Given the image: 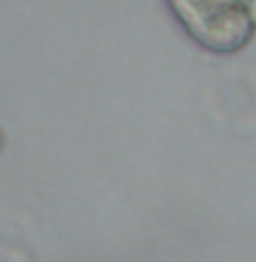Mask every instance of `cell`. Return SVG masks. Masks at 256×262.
Returning <instances> with one entry per match:
<instances>
[{"label":"cell","mask_w":256,"mask_h":262,"mask_svg":"<svg viewBox=\"0 0 256 262\" xmlns=\"http://www.w3.org/2000/svg\"><path fill=\"white\" fill-rule=\"evenodd\" d=\"M188 36L216 55H232L256 36V0H167Z\"/></svg>","instance_id":"6da1fadb"},{"label":"cell","mask_w":256,"mask_h":262,"mask_svg":"<svg viewBox=\"0 0 256 262\" xmlns=\"http://www.w3.org/2000/svg\"><path fill=\"white\" fill-rule=\"evenodd\" d=\"M0 147H3V137H0Z\"/></svg>","instance_id":"7a4b0ae2"}]
</instances>
